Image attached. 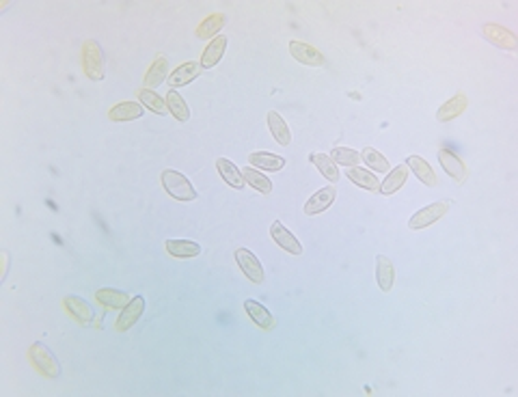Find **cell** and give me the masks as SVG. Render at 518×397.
I'll return each instance as SVG.
<instances>
[{"mask_svg": "<svg viewBox=\"0 0 518 397\" xmlns=\"http://www.w3.org/2000/svg\"><path fill=\"white\" fill-rule=\"evenodd\" d=\"M290 54L296 58L298 63H303V65H309V67H322L324 65V54L318 50V48H314L311 43H305V41H290Z\"/></svg>", "mask_w": 518, "mask_h": 397, "instance_id": "9c48e42d", "label": "cell"}, {"mask_svg": "<svg viewBox=\"0 0 518 397\" xmlns=\"http://www.w3.org/2000/svg\"><path fill=\"white\" fill-rule=\"evenodd\" d=\"M337 197V188L335 186H327V188H320L318 193L311 195V199L305 203V214L307 216H318L322 212H327L331 205L335 203Z\"/></svg>", "mask_w": 518, "mask_h": 397, "instance_id": "30bf717a", "label": "cell"}, {"mask_svg": "<svg viewBox=\"0 0 518 397\" xmlns=\"http://www.w3.org/2000/svg\"><path fill=\"white\" fill-rule=\"evenodd\" d=\"M346 175H348L350 182H354L359 188L369 190V193H378V190H380V182H378V178L372 171H365L361 167H350L346 171Z\"/></svg>", "mask_w": 518, "mask_h": 397, "instance_id": "cb8c5ba5", "label": "cell"}, {"mask_svg": "<svg viewBox=\"0 0 518 397\" xmlns=\"http://www.w3.org/2000/svg\"><path fill=\"white\" fill-rule=\"evenodd\" d=\"M406 178H408V167L406 165H399L395 167L387 178H384V182H380V190L378 193L389 197V195H395L399 188H402L406 184Z\"/></svg>", "mask_w": 518, "mask_h": 397, "instance_id": "44dd1931", "label": "cell"}, {"mask_svg": "<svg viewBox=\"0 0 518 397\" xmlns=\"http://www.w3.org/2000/svg\"><path fill=\"white\" fill-rule=\"evenodd\" d=\"M447 212H449V203H447V201L430 203V205H425V208H421L419 212L412 214V218L408 220V227L414 229V231L425 229V227H430V225L438 223V220H440L443 216H447Z\"/></svg>", "mask_w": 518, "mask_h": 397, "instance_id": "277c9868", "label": "cell"}, {"mask_svg": "<svg viewBox=\"0 0 518 397\" xmlns=\"http://www.w3.org/2000/svg\"><path fill=\"white\" fill-rule=\"evenodd\" d=\"M235 261H238V268L242 270V274L250 283H255V285L263 283V268H261V261L257 259L255 253H250L248 248H238V251H235Z\"/></svg>", "mask_w": 518, "mask_h": 397, "instance_id": "5b68a950", "label": "cell"}, {"mask_svg": "<svg viewBox=\"0 0 518 397\" xmlns=\"http://www.w3.org/2000/svg\"><path fill=\"white\" fill-rule=\"evenodd\" d=\"M242 178H244V182L250 188H255L257 193H261V195H270L272 193V182L266 178L263 173H259L257 169H253V167L242 169Z\"/></svg>", "mask_w": 518, "mask_h": 397, "instance_id": "f1b7e54d", "label": "cell"}, {"mask_svg": "<svg viewBox=\"0 0 518 397\" xmlns=\"http://www.w3.org/2000/svg\"><path fill=\"white\" fill-rule=\"evenodd\" d=\"M244 311H246V315L250 320H253V324H257L263 330H272L274 324H276V320L272 317V313L268 311V309H266L263 304H259L257 300H253V298L244 300Z\"/></svg>", "mask_w": 518, "mask_h": 397, "instance_id": "7c38bea8", "label": "cell"}, {"mask_svg": "<svg viewBox=\"0 0 518 397\" xmlns=\"http://www.w3.org/2000/svg\"><path fill=\"white\" fill-rule=\"evenodd\" d=\"M28 361H31L35 370L46 378H58V374H61V365H58L56 357L41 341H35L28 348Z\"/></svg>", "mask_w": 518, "mask_h": 397, "instance_id": "3957f363", "label": "cell"}, {"mask_svg": "<svg viewBox=\"0 0 518 397\" xmlns=\"http://www.w3.org/2000/svg\"><path fill=\"white\" fill-rule=\"evenodd\" d=\"M7 272H9V253L7 251H3V274H0V278H7Z\"/></svg>", "mask_w": 518, "mask_h": 397, "instance_id": "e575fe53", "label": "cell"}, {"mask_svg": "<svg viewBox=\"0 0 518 397\" xmlns=\"http://www.w3.org/2000/svg\"><path fill=\"white\" fill-rule=\"evenodd\" d=\"M361 160L376 173H387L389 171V160L384 158L378 149H374V147H363Z\"/></svg>", "mask_w": 518, "mask_h": 397, "instance_id": "d6a6232c", "label": "cell"}, {"mask_svg": "<svg viewBox=\"0 0 518 397\" xmlns=\"http://www.w3.org/2000/svg\"><path fill=\"white\" fill-rule=\"evenodd\" d=\"M248 165L257 171L276 173L285 167V158H281L276 154H268V152H255V154H248Z\"/></svg>", "mask_w": 518, "mask_h": 397, "instance_id": "e0dca14e", "label": "cell"}, {"mask_svg": "<svg viewBox=\"0 0 518 397\" xmlns=\"http://www.w3.org/2000/svg\"><path fill=\"white\" fill-rule=\"evenodd\" d=\"M167 108H169V112L175 117L177 121H182V123H186L188 119H190V108H188V104L184 101V97L177 93L175 89H171L169 93H167Z\"/></svg>", "mask_w": 518, "mask_h": 397, "instance_id": "f546056e", "label": "cell"}, {"mask_svg": "<svg viewBox=\"0 0 518 397\" xmlns=\"http://www.w3.org/2000/svg\"><path fill=\"white\" fill-rule=\"evenodd\" d=\"M227 50V37L225 35H218L214 37L210 43H207V48L201 54V69H212L220 63V58L225 56Z\"/></svg>", "mask_w": 518, "mask_h": 397, "instance_id": "4fadbf2b", "label": "cell"}, {"mask_svg": "<svg viewBox=\"0 0 518 397\" xmlns=\"http://www.w3.org/2000/svg\"><path fill=\"white\" fill-rule=\"evenodd\" d=\"M268 128H270V134H272V139L279 143V145H283V147H287L290 143H292V134H290V128H287V123H285V119L281 117L276 110H270L268 112Z\"/></svg>", "mask_w": 518, "mask_h": 397, "instance_id": "83f0119b", "label": "cell"}, {"mask_svg": "<svg viewBox=\"0 0 518 397\" xmlns=\"http://www.w3.org/2000/svg\"><path fill=\"white\" fill-rule=\"evenodd\" d=\"M165 248L171 257H177V259H190V257L201 255V246L190 240H167Z\"/></svg>", "mask_w": 518, "mask_h": 397, "instance_id": "603a6c76", "label": "cell"}, {"mask_svg": "<svg viewBox=\"0 0 518 397\" xmlns=\"http://www.w3.org/2000/svg\"><path fill=\"white\" fill-rule=\"evenodd\" d=\"M484 37L495 43L497 48H503V50H516L518 46V37L510 31V28L501 26V24H495V22H488L484 24Z\"/></svg>", "mask_w": 518, "mask_h": 397, "instance_id": "8992f818", "label": "cell"}, {"mask_svg": "<svg viewBox=\"0 0 518 397\" xmlns=\"http://www.w3.org/2000/svg\"><path fill=\"white\" fill-rule=\"evenodd\" d=\"M225 22H227V18L223 16V13H212V16H207V18L199 24L197 37H199V39H214V35L220 31V28L225 26Z\"/></svg>", "mask_w": 518, "mask_h": 397, "instance_id": "4dcf8cb0", "label": "cell"}, {"mask_svg": "<svg viewBox=\"0 0 518 397\" xmlns=\"http://www.w3.org/2000/svg\"><path fill=\"white\" fill-rule=\"evenodd\" d=\"M270 238L276 242L279 248H283L285 253H290L294 257L303 255V244L296 240V235L292 231H287L285 225L279 223V220H274V223L270 225Z\"/></svg>", "mask_w": 518, "mask_h": 397, "instance_id": "ba28073f", "label": "cell"}, {"mask_svg": "<svg viewBox=\"0 0 518 397\" xmlns=\"http://www.w3.org/2000/svg\"><path fill=\"white\" fill-rule=\"evenodd\" d=\"M137 95H139V101L145 106V108H150L152 112H156V115H167L169 112V108H167V101L162 99L156 91H152V89H139L137 91Z\"/></svg>", "mask_w": 518, "mask_h": 397, "instance_id": "1f68e13d", "label": "cell"}, {"mask_svg": "<svg viewBox=\"0 0 518 397\" xmlns=\"http://www.w3.org/2000/svg\"><path fill=\"white\" fill-rule=\"evenodd\" d=\"M438 163L443 167V171H445L451 180H456L458 184H462L467 180V165L462 163L460 158H458L454 152L449 149H438Z\"/></svg>", "mask_w": 518, "mask_h": 397, "instance_id": "8fae6325", "label": "cell"}, {"mask_svg": "<svg viewBox=\"0 0 518 397\" xmlns=\"http://www.w3.org/2000/svg\"><path fill=\"white\" fill-rule=\"evenodd\" d=\"M331 158L335 160L337 167L342 165V167H348V169L361 163V154L350 149V147H335V149L331 152Z\"/></svg>", "mask_w": 518, "mask_h": 397, "instance_id": "836d02e7", "label": "cell"}, {"mask_svg": "<svg viewBox=\"0 0 518 397\" xmlns=\"http://www.w3.org/2000/svg\"><path fill=\"white\" fill-rule=\"evenodd\" d=\"M95 300L102 306H106V309H117V311H121V309L130 302V296H128L126 291L106 287V289H97L95 291Z\"/></svg>", "mask_w": 518, "mask_h": 397, "instance_id": "d4e9b609", "label": "cell"}, {"mask_svg": "<svg viewBox=\"0 0 518 397\" xmlns=\"http://www.w3.org/2000/svg\"><path fill=\"white\" fill-rule=\"evenodd\" d=\"M467 108H469V97L464 93H456L449 101H445V104L438 108L436 119L440 123H447V121L456 119V117H460Z\"/></svg>", "mask_w": 518, "mask_h": 397, "instance_id": "9a60e30c", "label": "cell"}, {"mask_svg": "<svg viewBox=\"0 0 518 397\" xmlns=\"http://www.w3.org/2000/svg\"><path fill=\"white\" fill-rule=\"evenodd\" d=\"M216 169H218V173H220V178L225 180V184L227 186H231V188H235V190H242L244 188V178H242V171L235 167L229 158H218L216 160Z\"/></svg>", "mask_w": 518, "mask_h": 397, "instance_id": "ffe728a7", "label": "cell"}, {"mask_svg": "<svg viewBox=\"0 0 518 397\" xmlns=\"http://www.w3.org/2000/svg\"><path fill=\"white\" fill-rule=\"evenodd\" d=\"M143 311H145V300H143V296L130 298V302L121 309L119 317H117V322H115V330H119V333L130 330V328L134 326L137 322L141 320Z\"/></svg>", "mask_w": 518, "mask_h": 397, "instance_id": "52a82bcc", "label": "cell"}, {"mask_svg": "<svg viewBox=\"0 0 518 397\" xmlns=\"http://www.w3.org/2000/svg\"><path fill=\"white\" fill-rule=\"evenodd\" d=\"M167 56L165 54H158L156 56V61L152 63V67L147 69V73H145V89H158V84L160 82H165L167 80Z\"/></svg>", "mask_w": 518, "mask_h": 397, "instance_id": "484cf974", "label": "cell"}, {"mask_svg": "<svg viewBox=\"0 0 518 397\" xmlns=\"http://www.w3.org/2000/svg\"><path fill=\"white\" fill-rule=\"evenodd\" d=\"M160 182H162V186H165L167 195L177 201H195L197 199V190L192 188L190 180L180 171H173V169L162 171Z\"/></svg>", "mask_w": 518, "mask_h": 397, "instance_id": "6da1fadb", "label": "cell"}, {"mask_svg": "<svg viewBox=\"0 0 518 397\" xmlns=\"http://www.w3.org/2000/svg\"><path fill=\"white\" fill-rule=\"evenodd\" d=\"M311 165H316V169L320 171V175L329 182H339V167L335 165V160L329 154H311L309 156Z\"/></svg>", "mask_w": 518, "mask_h": 397, "instance_id": "4316f807", "label": "cell"}, {"mask_svg": "<svg viewBox=\"0 0 518 397\" xmlns=\"http://www.w3.org/2000/svg\"><path fill=\"white\" fill-rule=\"evenodd\" d=\"M63 304H65V309H67V313L78 322V324H82V326H86L89 322L93 320V309L86 304V300H82L80 296H67L65 300H63Z\"/></svg>", "mask_w": 518, "mask_h": 397, "instance_id": "d6986e66", "label": "cell"}, {"mask_svg": "<svg viewBox=\"0 0 518 397\" xmlns=\"http://www.w3.org/2000/svg\"><path fill=\"white\" fill-rule=\"evenodd\" d=\"M108 117H110V121H117V123L141 119L143 104H139V101H119V104H115L108 110Z\"/></svg>", "mask_w": 518, "mask_h": 397, "instance_id": "2e32d148", "label": "cell"}, {"mask_svg": "<svg viewBox=\"0 0 518 397\" xmlns=\"http://www.w3.org/2000/svg\"><path fill=\"white\" fill-rule=\"evenodd\" d=\"M201 73V63L197 61H188L184 65H180L177 69L171 71V76L167 78L169 86L171 89H177V86H184V84H190L195 78H199Z\"/></svg>", "mask_w": 518, "mask_h": 397, "instance_id": "5bb4252c", "label": "cell"}, {"mask_svg": "<svg viewBox=\"0 0 518 397\" xmlns=\"http://www.w3.org/2000/svg\"><path fill=\"white\" fill-rule=\"evenodd\" d=\"M406 167L414 173V178H417L419 182H423L425 186H436V175H434L432 167L427 165L421 156H408Z\"/></svg>", "mask_w": 518, "mask_h": 397, "instance_id": "7402d4cb", "label": "cell"}, {"mask_svg": "<svg viewBox=\"0 0 518 397\" xmlns=\"http://www.w3.org/2000/svg\"><path fill=\"white\" fill-rule=\"evenodd\" d=\"M82 69L89 80H104L106 63H104V52L95 39H86L82 43Z\"/></svg>", "mask_w": 518, "mask_h": 397, "instance_id": "7a4b0ae2", "label": "cell"}, {"mask_svg": "<svg viewBox=\"0 0 518 397\" xmlns=\"http://www.w3.org/2000/svg\"><path fill=\"white\" fill-rule=\"evenodd\" d=\"M376 283L380 291H391L395 283V266L387 255L376 257Z\"/></svg>", "mask_w": 518, "mask_h": 397, "instance_id": "ac0fdd59", "label": "cell"}]
</instances>
